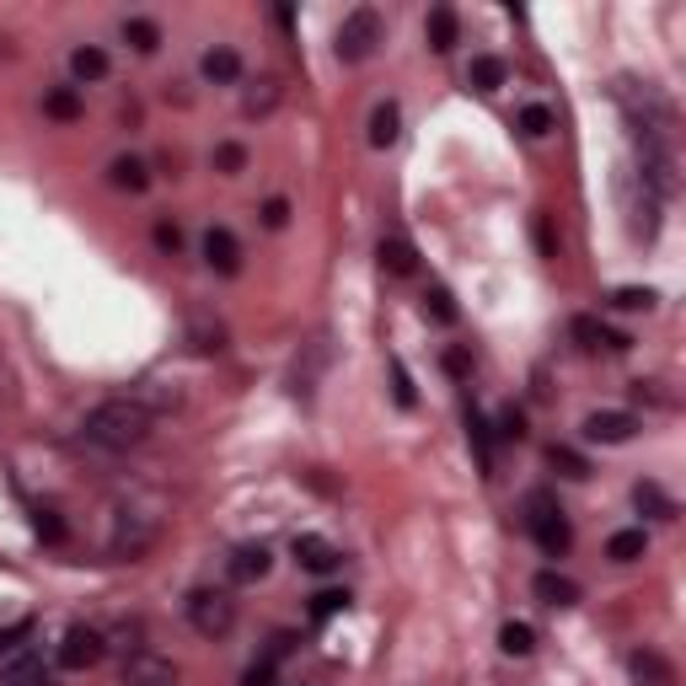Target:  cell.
<instances>
[{
    "label": "cell",
    "mask_w": 686,
    "mask_h": 686,
    "mask_svg": "<svg viewBox=\"0 0 686 686\" xmlns=\"http://www.w3.org/2000/svg\"><path fill=\"white\" fill-rule=\"evenodd\" d=\"M381 49V11L375 5H354L344 22H338V44H333V55L344 64H365Z\"/></svg>",
    "instance_id": "5"
},
{
    "label": "cell",
    "mask_w": 686,
    "mask_h": 686,
    "mask_svg": "<svg viewBox=\"0 0 686 686\" xmlns=\"http://www.w3.org/2000/svg\"><path fill=\"white\" fill-rule=\"evenodd\" d=\"M392 392H397V408H413L419 397H413V375H408V365L392 354Z\"/></svg>",
    "instance_id": "42"
},
{
    "label": "cell",
    "mask_w": 686,
    "mask_h": 686,
    "mask_svg": "<svg viewBox=\"0 0 686 686\" xmlns=\"http://www.w3.org/2000/svg\"><path fill=\"white\" fill-rule=\"evenodd\" d=\"M290 649H296V638H290V633H274V638H268V654H263V660H274V665H279V660H285Z\"/></svg>",
    "instance_id": "50"
},
{
    "label": "cell",
    "mask_w": 686,
    "mask_h": 686,
    "mask_svg": "<svg viewBox=\"0 0 686 686\" xmlns=\"http://www.w3.org/2000/svg\"><path fill=\"white\" fill-rule=\"evenodd\" d=\"M375 263H381V274H392V279H408V274L419 268V252H413V242H408V237H381Z\"/></svg>",
    "instance_id": "20"
},
{
    "label": "cell",
    "mask_w": 686,
    "mask_h": 686,
    "mask_svg": "<svg viewBox=\"0 0 686 686\" xmlns=\"http://www.w3.org/2000/svg\"><path fill=\"white\" fill-rule=\"evenodd\" d=\"M124 44L134 55H156L161 49V27L151 22V16H129L124 22Z\"/></svg>",
    "instance_id": "31"
},
{
    "label": "cell",
    "mask_w": 686,
    "mask_h": 686,
    "mask_svg": "<svg viewBox=\"0 0 686 686\" xmlns=\"http://www.w3.org/2000/svg\"><path fill=\"white\" fill-rule=\"evenodd\" d=\"M151 242H156L161 257H178V252H183V231H178V220H156V226H151Z\"/></svg>",
    "instance_id": "39"
},
{
    "label": "cell",
    "mask_w": 686,
    "mask_h": 686,
    "mask_svg": "<svg viewBox=\"0 0 686 686\" xmlns=\"http://www.w3.org/2000/svg\"><path fill=\"white\" fill-rule=\"evenodd\" d=\"M103 643H108V654H134V649H145V627L140 623H124V627H113V633H103Z\"/></svg>",
    "instance_id": "36"
},
{
    "label": "cell",
    "mask_w": 686,
    "mask_h": 686,
    "mask_svg": "<svg viewBox=\"0 0 686 686\" xmlns=\"http://www.w3.org/2000/svg\"><path fill=\"white\" fill-rule=\"evenodd\" d=\"M198 75H204L209 86H237V81H242V55H237V49H226V44H215V49H204Z\"/></svg>",
    "instance_id": "18"
},
{
    "label": "cell",
    "mask_w": 686,
    "mask_h": 686,
    "mask_svg": "<svg viewBox=\"0 0 686 686\" xmlns=\"http://www.w3.org/2000/svg\"><path fill=\"white\" fill-rule=\"evenodd\" d=\"M649 553V531L643 526H627V531H617L612 542H606V558L612 563H638Z\"/></svg>",
    "instance_id": "30"
},
{
    "label": "cell",
    "mask_w": 686,
    "mask_h": 686,
    "mask_svg": "<svg viewBox=\"0 0 686 686\" xmlns=\"http://www.w3.org/2000/svg\"><path fill=\"white\" fill-rule=\"evenodd\" d=\"M531 595L542 601V606H553V612H568V606H579V585L558 574V568H542L537 579H531Z\"/></svg>",
    "instance_id": "16"
},
{
    "label": "cell",
    "mask_w": 686,
    "mask_h": 686,
    "mask_svg": "<svg viewBox=\"0 0 686 686\" xmlns=\"http://www.w3.org/2000/svg\"><path fill=\"white\" fill-rule=\"evenodd\" d=\"M156 537H161V520L145 515V509H134V504H119L108 515V553L113 558H129V563L145 558L156 547Z\"/></svg>",
    "instance_id": "3"
},
{
    "label": "cell",
    "mask_w": 686,
    "mask_h": 686,
    "mask_svg": "<svg viewBox=\"0 0 686 686\" xmlns=\"http://www.w3.org/2000/svg\"><path fill=\"white\" fill-rule=\"evenodd\" d=\"M553 129H558V119H553L547 103H526V108H520V134H526V140H547Z\"/></svg>",
    "instance_id": "33"
},
{
    "label": "cell",
    "mask_w": 686,
    "mask_h": 686,
    "mask_svg": "<svg viewBox=\"0 0 686 686\" xmlns=\"http://www.w3.org/2000/svg\"><path fill=\"white\" fill-rule=\"evenodd\" d=\"M397 134H402V108L386 97V103H375L371 108V129H365V140H371V151H386V145H397Z\"/></svg>",
    "instance_id": "22"
},
{
    "label": "cell",
    "mask_w": 686,
    "mask_h": 686,
    "mask_svg": "<svg viewBox=\"0 0 686 686\" xmlns=\"http://www.w3.org/2000/svg\"><path fill=\"white\" fill-rule=\"evenodd\" d=\"M279 97H285V86L263 75L257 86H248V92H242V119H268V113L279 108Z\"/></svg>",
    "instance_id": "26"
},
{
    "label": "cell",
    "mask_w": 686,
    "mask_h": 686,
    "mask_svg": "<svg viewBox=\"0 0 686 686\" xmlns=\"http://www.w3.org/2000/svg\"><path fill=\"white\" fill-rule=\"evenodd\" d=\"M568 338H574L585 354H601V349H606V354H623V349H627L623 333H612L601 316H590V312H579L574 322H568Z\"/></svg>",
    "instance_id": "12"
},
{
    "label": "cell",
    "mask_w": 686,
    "mask_h": 686,
    "mask_svg": "<svg viewBox=\"0 0 686 686\" xmlns=\"http://www.w3.org/2000/svg\"><path fill=\"white\" fill-rule=\"evenodd\" d=\"M5 686H55V676H49V671L38 665V671H27V676H11Z\"/></svg>",
    "instance_id": "51"
},
{
    "label": "cell",
    "mask_w": 686,
    "mask_h": 686,
    "mask_svg": "<svg viewBox=\"0 0 686 686\" xmlns=\"http://www.w3.org/2000/svg\"><path fill=\"white\" fill-rule=\"evenodd\" d=\"M242 686H274V660H252L242 671Z\"/></svg>",
    "instance_id": "47"
},
{
    "label": "cell",
    "mask_w": 686,
    "mask_h": 686,
    "mask_svg": "<svg viewBox=\"0 0 686 686\" xmlns=\"http://www.w3.org/2000/svg\"><path fill=\"white\" fill-rule=\"evenodd\" d=\"M242 167H248V145H237V140H220V145H215V172L237 178Z\"/></svg>",
    "instance_id": "38"
},
{
    "label": "cell",
    "mask_w": 686,
    "mask_h": 686,
    "mask_svg": "<svg viewBox=\"0 0 686 686\" xmlns=\"http://www.w3.org/2000/svg\"><path fill=\"white\" fill-rule=\"evenodd\" d=\"M188 623H193V633L198 638H226L231 627H237V601H231V590H193L183 601Z\"/></svg>",
    "instance_id": "6"
},
{
    "label": "cell",
    "mask_w": 686,
    "mask_h": 686,
    "mask_svg": "<svg viewBox=\"0 0 686 686\" xmlns=\"http://www.w3.org/2000/svg\"><path fill=\"white\" fill-rule=\"evenodd\" d=\"M445 371L456 375V381H461V375H472V360H467V349H445Z\"/></svg>",
    "instance_id": "49"
},
{
    "label": "cell",
    "mask_w": 686,
    "mask_h": 686,
    "mask_svg": "<svg viewBox=\"0 0 686 686\" xmlns=\"http://www.w3.org/2000/svg\"><path fill=\"white\" fill-rule=\"evenodd\" d=\"M263 226H268V231H285V226H290V204H285V198H268V204H263Z\"/></svg>",
    "instance_id": "44"
},
{
    "label": "cell",
    "mask_w": 686,
    "mask_h": 686,
    "mask_svg": "<svg viewBox=\"0 0 686 686\" xmlns=\"http://www.w3.org/2000/svg\"><path fill=\"white\" fill-rule=\"evenodd\" d=\"M633 504H638L643 515H654V520H676V504L660 494V483H638V489H633Z\"/></svg>",
    "instance_id": "34"
},
{
    "label": "cell",
    "mask_w": 686,
    "mask_h": 686,
    "mask_svg": "<svg viewBox=\"0 0 686 686\" xmlns=\"http://www.w3.org/2000/svg\"><path fill=\"white\" fill-rule=\"evenodd\" d=\"M627 676H633V686H676V665L660 649H633L627 654Z\"/></svg>",
    "instance_id": "15"
},
{
    "label": "cell",
    "mask_w": 686,
    "mask_h": 686,
    "mask_svg": "<svg viewBox=\"0 0 686 686\" xmlns=\"http://www.w3.org/2000/svg\"><path fill=\"white\" fill-rule=\"evenodd\" d=\"M654 301H660V296H654L649 285H643V290H638V285L612 290V306H617V312H654Z\"/></svg>",
    "instance_id": "37"
},
{
    "label": "cell",
    "mask_w": 686,
    "mask_h": 686,
    "mask_svg": "<svg viewBox=\"0 0 686 686\" xmlns=\"http://www.w3.org/2000/svg\"><path fill=\"white\" fill-rule=\"evenodd\" d=\"M526 435V413L520 408H504L500 413V440H520Z\"/></svg>",
    "instance_id": "46"
},
{
    "label": "cell",
    "mask_w": 686,
    "mask_h": 686,
    "mask_svg": "<svg viewBox=\"0 0 686 686\" xmlns=\"http://www.w3.org/2000/svg\"><path fill=\"white\" fill-rule=\"evenodd\" d=\"M526 526H531V537H537V547H542L547 558H563V553L574 547V526H568L563 504L553 500L547 489L526 494Z\"/></svg>",
    "instance_id": "4"
},
{
    "label": "cell",
    "mask_w": 686,
    "mask_h": 686,
    "mask_svg": "<svg viewBox=\"0 0 686 686\" xmlns=\"http://www.w3.org/2000/svg\"><path fill=\"white\" fill-rule=\"evenodd\" d=\"M44 113H49L55 124H75V119H86L81 86H49V92H44Z\"/></svg>",
    "instance_id": "23"
},
{
    "label": "cell",
    "mask_w": 686,
    "mask_h": 686,
    "mask_svg": "<svg viewBox=\"0 0 686 686\" xmlns=\"http://www.w3.org/2000/svg\"><path fill=\"white\" fill-rule=\"evenodd\" d=\"M338 612H349V595H344V590H322V595H312L316 623H327V617H338Z\"/></svg>",
    "instance_id": "41"
},
{
    "label": "cell",
    "mask_w": 686,
    "mask_h": 686,
    "mask_svg": "<svg viewBox=\"0 0 686 686\" xmlns=\"http://www.w3.org/2000/svg\"><path fill=\"white\" fill-rule=\"evenodd\" d=\"M623 209H627V226H633V237H643V242H654V237H660V198L638 183L633 172L623 178Z\"/></svg>",
    "instance_id": "10"
},
{
    "label": "cell",
    "mask_w": 686,
    "mask_h": 686,
    "mask_svg": "<svg viewBox=\"0 0 686 686\" xmlns=\"http://www.w3.org/2000/svg\"><path fill=\"white\" fill-rule=\"evenodd\" d=\"M188 344H193L198 354H220V349H226V327H220L215 316L193 312L188 316Z\"/></svg>",
    "instance_id": "27"
},
{
    "label": "cell",
    "mask_w": 686,
    "mask_h": 686,
    "mask_svg": "<svg viewBox=\"0 0 686 686\" xmlns=\"http://www.w3.org/2000/svg\"><path fill=\"white\" fill-rule=\"evenodd\" d=\"M467 81L478 86V92H500L504 81H509V64L500 55H478V60L467 64Z\"/></svg>",
    "instance_id": "29"
},
{
    "label": "cell",
    "mask_w": 686,
    "mask_h": 686,
    "mask_svg": "<svg viewBox=\"0 0 686 686\" xmlns=\"http://www.w3.org/2000/svg\"><path fill=\"white\" fill-rule=\"evenodd\" d=\"M537 248H542V257H558V237H553V220H547V215H537Z\"/></svg>",
    "instance_id": "48"
},
{
    "label": "cell",
    "mask_w": 686,
    "mask_h": 686,
    "mask_svg": "<svg viewBox=\"0 0 686 686\" xmlns=\"http://www.w3.org/2000/svg\"><path fill=\"white\" fill-rule=\"evenodd\" d=\"M456 33H461V22H456L450 5H435V11L424 16V38H430L435 55H450V49H456Z\"/></svg>",
    "instance_id": "24"
},
{
    "label": "cell",
    "mask_w": 686,
    "mask_h": 686,
    "mask_svg": "<svg viewBox=\"0 0 686 686\" xmlns=\"http://www.w3.org/2000/svg\"><path fill=\"white\" fill-rule=\"evenodd\" d=\"M612 97H617V108H623L627 129H643V134H665V140H671L676 108H671V97H665L654 81H633V75H623V81L612 86Z\"/></svg>",
    "instance_id": "2"
},
{
    "label": "cell",
    "mask_w": 686,
    "mask_h": 686,
    "mask_svg": "<svg viewBox=\"0 0 686 686\" xmlns=\"http://www.w3.org/2000/svg\"><path fill=\"white\" fill-rule=\"evenodd\" d=\"M108 49H97V44H81V49H70V75L81 81V86H92V81H103L108 75Z\"/></svg>",
    "instance_id": "25"
},
{
    "label": "cell",
    "mask_w": 686,
    "mask_h": 686,
    "mask_svg": "<svg viewBox=\"0 0 686 686\" xmlns=\"http://www.w3.org/2000/svg\"><path fill=\"white\" fill-rule=\"evenodd\" d=\"M500 649L509 654V660H526V654L537 649V633H531V623H515V617H509V623L500 627Z\"/></svg>",
    "instance_id": "32"
},
{
    "label": "cell",
    "mask_w": 686,
    "mask_h": 686,
    "mask_svg": "<svg viewBox=\"0 0 686 686\" xmlns=\"http://www.w3.org/2000/svg\"><path fill=\"white\" fill-rule=\"evenodd\" d=\"M156 430V419L134 402V397H108V402H97L86 419H81V445L86 450H97V456H124L134 445H145Z\"/></svg>",
    "instance_id": "1"
},
{
    "label": "cell",
    "mask_w": 686,
    "mask_h": 686,
    "mask_svg": "<svg viewBox=\"0 0 686 686\" xmlns=\"http://www.w3.org/2000/svg\"><path fill=\"white\" fill-rule=\"evenodd\" d=\"M33 531L44 537V542H64V520L55 509H38V520H33Z\"/></svg>",
    "instance_id": "43"
},
{
    "label": "cell",
    "mask_w": 686,
    "mask_h": 686,
    "mask_svg": "<svg viewBox=\"0 0 686 686\" xmlns=\"http://www.w3.org/2000/svg\"><path fill=\"white\" fill-rule=\"evenodd\" d=\"M38 665H44V654H38V643H33V623H16L11 633H0V682L27 676V671H38Z\"/></svg>",
    "instance_id": "9"
},
{
    "label": "cell",
    "mask_w": 686,
    "mask_h": 686,
    "mask_svg": "<svg viewBox=\"0 0 686 686\" xmlns=\"http://www.w3.org/2000/svg\"><path fill=\"white\" fill-rule=\"evenodd\" d=\"M204 263L215 268V274H237L242 268V242H237V231H226V226H209L204 231Z\"/></svg>",
    "instance_id": "14"
},
{
    "label": "cell",
    "mask_w": 686,
    "mask_h": 686,
    "mask_svg": "<svg viewBox=\"0 0 686 686\" xmlns=\"http://www.w3.org/2000/svg\"><path fill=\"white\" fill-rule=\"evenodd\" d=\"M424 316H435L440 327H450V322H456V301H450V290H430V296H424Z\"/></svg>",
    "instance_id": "40"
},
{
    "label": "cell",
    "mask_w": 686,
    "mask_h": 686,
    "mask_svg": "<svg viewBox=\"0 0 686 686\" xmlns=\"http://www.w3.org/2000/svg\"><path fill=\"white\" fill-rule=\"evenodd\" d=\"M579 435L590 440V445H627V440L638 435V419L623 413V408H601V413H590L579 424Z\"/></svg>",
    "instance_id": "11"
},
{
    "label": "cell",
    "mask_w": 686,
    "mask_h": 686,
    "mask_svg": "<svg viewBox=\"0 0 686 686\" xmlns=\"http://www.w3.org/2000/svg\"><path fill=\"white\" fill-rule=\"evenodd\" d=\"M296 563L306 568V574H333L338 563H344V553L327 542V537H316V531H301L296 537Z\"/></svg>",
    "instance_id": "17"
},
{
    "label": "cell",
    "mask_w": 686,
    "mask_h": 686,
    "mask_svg": "<svg viewBox=\"0 0 686 686\" xmlns=\"http://www.w3.org/2000/svg\"><path fill=\"white\" fill-rule=\"evenodd\" d=\"M119 682L124 686H183V671L167 660V654H156V649H134L119 660Z\"/></svg>",
    "instance_id": "8"
},
{
    "label": "cell",
    "mask_w": 686,
    "mask_h": 686,
    "mask_svg": "<svg viewBox=\"0 0 686 686\" xmlns=\"http://www.w3.org/2000/svg\"><path fill=\"white\" fill-rule=\"evenodd\" d=\"M268 568H274V553H268L263 542H242V547L226 558L231 585H257V579H268Z\"/></svg>",
    "instance_id": "13"
},
{
    "label": "cell",
    "mask_w": 686,
    "mask_h": 686,
    "mask_svg": "<svg viewBox=\"0 0 686 686\" xmlns=\"http://www.w3.org/2000/svg\"><path fill=\"white\" fill-rule=\"evenodd\" d=\"M129 397H134L151 419H161V413L183 408V392H178V386H167V381H140V386H129Z\"/></svg>",
    "instance_id": "21"
},
{
    "label": "cell",
    "mask_w": 686,
    "mask_h": 686,
    "mask_svg": "<svg viewBox=\"0 0 686 686\" xmlns=\"http://www.w3.org/2000/svg\"><path fill=\"white\" fill-rule=\"evenodd\" d=\"M108 183L119 188V193H145V188H151V167H145L140 156H119V161L108 167Z\"/></svg>",
    "instance_id": "28"
},
{
    "label": "cell",
    "mask_w": 686,
    "mask_h": 686,
    "mask_svg": "<svg viewBox=\"0 0 686 686\" xmlns=\"http://www.w3.org/2000/svg\"><path fill=\"white\" fill-rule=\"evenodd\" d=\"M547 467H558L563 478H574V483H585V478H590V461H585L574 445H553V450H547Z\"/></svg>",
    "instance_id": "35"
},
{
    "label": "cell",
    "mask_w": 686,
    "mask_h": 686,
    "mask_svg": "<svg viewBox=\"0 0 686 686\" xmlns=\"http://www.w3.org/2000/svg\"><path fill=\"white\" fill-rule=\"evenodd\" d=\"M322 365H327V338L306 344V360H296V371H290V392H296L301 402L316 397V375H322Z\"/></svg>",
    "instance_id": "19"
},
{
    "label": "cell",
    "mask_w": 686,
    "mask_h": 686,
    "mask_svg": "<svg viewBox=\"0 0 686 686\" xmlns=\"http://www.w3.org/2000/svg\"><path fill=\"white\" fill-rule=\"evenodd\" d=\"M103 654H108V643H103V627H86V623H70L64 627V638L55 643V665L60 671H92V665H103Z\"/></svg>",
    "instance_id": "7"
},
{
    "label": "cell",
    "mask_w": 686,
    "mask_h": 686,
    "mask_svg": "<svg viewBox=\"0 0 686 686\" xmlns=\"http://www.w3.org/2000/svg\"><path fill=\"white\" fill-rule=\"evenodd\" d=\"M467 435H472V445H478V461H483V472H489V467H494V456H489V424H483L478 413H472V430H467Z\"/></svg>",
    "instance_id": "45"
}]
</instances>
